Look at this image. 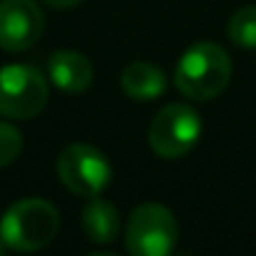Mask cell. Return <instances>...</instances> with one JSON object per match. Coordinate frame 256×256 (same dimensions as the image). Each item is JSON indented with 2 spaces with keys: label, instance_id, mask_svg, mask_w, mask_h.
Returning a JSON list of instances; mask_svg holds the SVG:
<instances>
[{
  "label": "cell",
  "instance_id": "obj_1",
  "mask_svg": "<svg viewBox=\"0 0 256 256\" xmlns=\"http://www.w3.org/2000/svg\"><path fill=\"white\" fill-rule=\"evenodd\" d=\"M231 78V58L216 43L191 46L176 63L174 83L191 100H211L224 93Z\"/></svg>",
  "mask_w": 256,
  "mask_h": 256
},
{
  "label": "cell",
  "instance_id": "obj_2",
  "mask_svg": "<svg viewBox=\"0 0 256 256\" xmlns=\"http://www.w3.org/2000/svg\"><path fill=\"white\" fill-rule=\"evenodd\" d=\"M60 226V216L53 204L43 198H23L13 204L0 218V238L13 251L30 254L48 246Z\"/></svg>",
  "mask_w": 256,
  "mask_h": 256
},
{
  "label": "cell",
  "instance_id": "obj_3",
  "mask_svg": "<svg viewBox=\"0 0 256 256\" xmlns=\"http://www.w3.org/2000/svg\"><path fill=\"white\" fill-rule=\"evenodd\" d=\"M178 241L176 216L161 204H141L126 226V248L134 256H166Z\"/></svg>",
  "mask_w": 256,
  "mask_h": 256
},
{
  "label": "cell",
  "instance_id": "obj_4",
  "mask_svg": "<svg viewBox=\"0 0 256 256\" xmlns=\"http://www.w3.org/2000/svg\"><path fill=\"white\" fill-rule=\"evenodd\" d=\"M48 103V80L36 66L13 63L0 68V116L28 120Z\"/></svg>",
  "mask_w": 256,
  "mask_h": 256
},
{
  "label": "cell",
  "instance_id": "obj_5",
  "mask_svg": "<svg viewBox=\"0 0 256 256\" xmlns=\"http://www.w3.org/2000/svg\"><path fill=\"white\" fill-rule=\"evenodd\" d=\"M201 136V118L191 106L171 103L161 108L148 126V146L161 158H184Z\"/></svg>",
  "mask_w": 256,
  "mask_h": 256
},
{
  "label": "cell",
  "instance_id": "obj_6",
  "mask_svg": "<svg viewBox=\"0 0 256 256\" xmlns=\"http://www.w3.org/2000/svg\"><path fill=\"white\" fill-rule=\"evenodd\" d=\"M56 171L70 194L86 196V198L98 196L110 184L108 158L96 146H88V144H70L68 148H63L58 156Z\"/></svg>",
  "mask_w": 256,
  "mask_h": 256
},
{
  "label": "cell",
  "instance_id": "obj_7",
  "mask_svg": "<svg viewBox=\"0 0 256 256\" xmlns=\"http://www.w3.org/2000/svg\"><path fill=\"white\" fill-rule=\"evenodd\" d=\"M46 28L43 10L36 0H0V48L20 53L33 48Z\"/></svg>",
  "mask_w": 256,
  "mask_h": 256
},
{
  "label": "cell",
  "instance_id": "obj_8",
  "mask_svg": "<svg viewBox=\"0 0 256 256\" xmlns=\"http://www.w3.org/2000/svg\"><path fill=\"white\" fill-rule=\"evenodd\" d=\"M48 78L63 93H83L93 80V66L78 50H56L48 58Z\"/></svg>",
  "mask_w": 256,
  "mask_h": 256
},
{
  "label": "cell",
  "instance_id": "obj_9",
  "mask_svg": "<svg viewBox=\"0 0 256 256\" xmlns=\"http://www.w3.org/2000/svg\"><path fill=\"white\" fill-rule=\"evenodd\" d=\"M120 86L123 93L134 100H156L166 93V76L161 68L151 63H131L120 73Z\"/></svg>",
  "mask_w": 256,
  "mask_h": 256
},
{
  "label": "cell",
  "instance_id": "obj_10",
  "mask_svg": "<svg viewBox=\"0 0 256 256\" xmlns=\"http://www.w3.org/2000/svg\"><path fill=\"white\" fill-rule=\"evenodd\" d=\"M83 231L93 244H113L118 231H120V218H118V208L110 201L103 198H90V204L83 208Z\"/></svg>",
  "mask_w": 256,
  "mask_h": 256
},
{
  "label": "cell",
  "instance_id": "obj_11",
  "mask_svg": "<svg viewBox=\"0 0 256 256\" xmlns=\"http://www.w3.org/2000/svg\"><path fill=\"white\" fill-rule=\"evenodd\" d=\"M228 38L238 48H256V6L238 8L228 20Z\"/></svg>",
  "mask_w": 256,
  "mask_h": 256
},
{
  "label": "cell",
  "instance_id": "obj_12",
  "mask_svg": "<svg viewBox=\"0 0 256 256\" xmlns=\"http://www.w3.org/2000/svg\"><path fill=\"white\" fill-rule=\"evenodd\" d=\"M23 151V136L16 126L0 120V168L10 166Z\"/></svg>",
  "mask_w": 256,
  "mask_h": 256
},
{
  "label": "cell",
  "instance_id": "obj_13",
  "mask_svg": "<svg viewBox=\"0 0 256 256\" xmlns=\"http://www.w3.org/2000/svg\"><path fill=\"white\" fill-rule=\"evenodd\" d=\"M46 3H48L50 8H58V10H68V8H76V6H80L83 0H46Z\"/></svg>",
  "mask_w": 256,
  "mask_h": 256
},
{
  "label": "cell",
  "instance_id": "obj_14",
  "mask_svg": "<svg viewBox=\"0 0 256 256\" xmlns=\"http://www.w3.org/2000/svg\"><path fill=\"white\" fill-rule=\"evenodd\" d=\"M6 248H8V246H6V244H3V238H0V254H3V251H6Z\"/></svg>",
  "mask_w": 256,
  "mask_h": 256
}]
</instances>
